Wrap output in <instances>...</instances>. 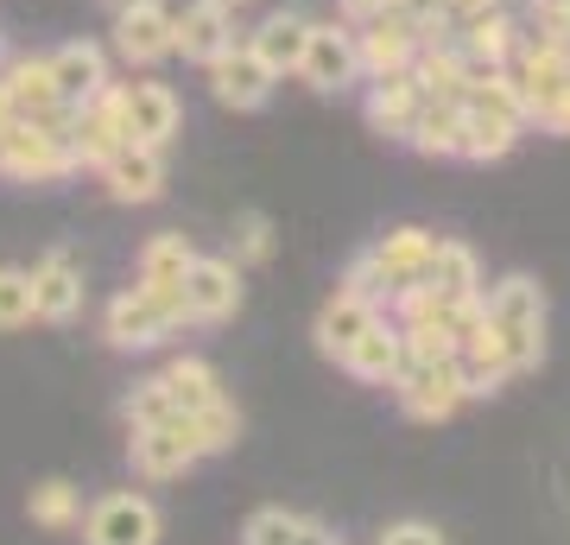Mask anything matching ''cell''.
I'll return each mask as SVG.
<instances>
[{
    "mask_svg": "<svg viewBox=\"0 0 570 545\" xmlns=\"http://www.w3.org/2000/svg\"><path fill=\"white\" fill-rule=\"evenodd\" d=\"M482 311H489V330L501 337V349H508L513 374L546 356V292H539V280H527V273L494 280L489 292H482Z\"/></svg>",
    "mask_w": 570,
    "mask_h": 545,
    "instance_id": "cell-1",
    "label": "cell"
},
{
    "mask_svg": "<svg viewBox=\"0 0 570 545\" xmlns=\"http://www.w3.org/2000/svg\"><path fill=\"white\" fill-rule=\"evenodd\" d=\"M184 323H190L184 318V285H171V292L134 285V292H121V299L108 304V343L115 349H159Z\"/></svg>",
    "mask_w": 570,
    "mask_h": 545,
    "instance_id": "cell-2",
    "label": "cell"
},
{
    "mask_svg": "<svg viewBox=\"0 0 570 545\" xmlns=\"http://www.w3.org/2000/svg\"><path fill=\"white\" fill-rule=\"evenodd\" d=\"M298 82L317 89V96H343L355 82H367L362 70V39L355 26L343 20H311V39H305V64H298Z\"/></svg>",
    "mask_w": 570,
    "mask_h": 545,
    "instance_id": "cell-3",
    "label": "cell"
},
{
    "mask_svg": "<svg viewBox=\"0 0 570 545\" xmlns=\"http://www.w3.org/2000/svg\"><path fill=\"white\" fill-rule=\"evenodd\" d=\"M77 172L70 159V140L51 134L39 121H13L0 134V178H20V184H63Z\"/></svg>",
    "mask_w": 570,
    "mask_h": 545,
    "instance_id": "cell-4",
    "label": "cell"
},
{
    "mask_svg": "<svg viewBox=\"0 0 570 545\" xmlns=\"http://www.w3.org/2000/svg\"><path fill=\"white\" fill-rule=\"evenodd\" d=\"M393 393L406 406V419H425V425H444L469 400L463 374H456V356H406V374L393 381Z\"/></svg>",
    "mask_w": 570,
    "mask_h": 545,
    "instance_id": "cell-5",
    "label": "cell"
},
{
    "mask_svg": "<svg viewBox=\"0 0 570 545\" xmlns=\"http://www.w3.org/2000/svg\"><path fill=\"white\" fill-rule=\"evenodd\" d=\"M242 45V26H235V7H223V0H190V7H178V20H171V58L184 64H216L223 51H235Z\"/></svg>",
    "mask_w": 570,
    "mask_h": 545,
    "instance_id": "cell-6",
    "label": "cell"
},
{
    "mask_svg": "<svg viewBox=\"0 0 570 545\" xmlns=\"http://www.w3.org/2000/svg\"><path fill=\"white\" fill-rule=\"evenodd\" d=\"M171 7L165 0H146V7H127V13H115V39H108V51L127 64V70H153V64L171 58Z\"/></svg>",
    "mask_w": 570,
    "mask_h": 545,
    "instance_id": "cell-7",
    "label": "cell"
},
{
    "mask_svg": "<svg viewBox=\"0 0 570 545\" xmlns=\"http://www.w3.org/2000/svg\"><path fill=\"white\" fill-rule=\"evenodd\" d=\"M242 311V266L223 254H197L184 273V318L190 323H223Z\"/></svg>",
    "mask_w": 570,
    "mask_h": 545,
    "instance_id": "cell-8",
    "label": "cell"
},
{
    "mask_svg": "<svg viewBox=\"0 0 570 545\" xmlns=\"http://www.w3.org/2000/svg\"><path fill=\"white\" fill-rule=\"evenodd\" d=\"M209 77V96L223 101V108H235V115H254V108H266V96H273V70H266L261 64V51H254V45H235V51H223V58L209 64L204 70Z\"/></svg>",
    "mask_w": 570,
    "mask_h": 545,
    "instance_id": "cell-9",
    "label": "cell"
},
{
    "mask_svg": "<svg viewBox=\"0 0 570 545\" xmlns=\"http://www.w3.org/2000/svg\"><path fill=\"white\" fill-rule=\"evenodd\" d=\"M178 127H184V101L171 82L159 77H134L127 82V140H140V146H171L178 140Z\"/></svg>",
    "mask_w": 570,
    "mask_h": 545,
    "instance_id": "cell-10",
    "label": "cell"
},
{
    "mask_svg": "<svg viewBox=\"0 0 570 545\" xmlns=\"http://www.w3.org/2000/svg\"><path fill=\"white\" fill-rule=\"evenodd\" d=\"M355 39H362V70L367 77H393V70H412L419 45H425V26L412 20V13H400V7H387L381 20L355 26Z\"/></svg>",
    "mask_w": 570,
    "mask_h": 545,
    "instance_id": "cell-11",
    "label": "cell"
},
{
    "mask_svg": "<svg viewBox=\"0 0 570 545\" xmlns=\"http://www.w3.org/2000/svg\"><path fill=\"white\" fill-rule=\"evenodd\" d=\"M89 545H159V507L146 495H102L82 520Z\"/></svg>",
    "mask_w": 570,
    "mask_h": 545,
    "instance_id": "cell-12",
    "label": "cell"
},
{
    "mask_svg": "<svg viewBox=\"0 0 570 545\" xmlns=\"http://www.w3.org/2000/svg\"><path fill=\"white\" fill-rule=\"evenodd\" d=\"M204 450H197V431H190V412L165 425H134V469L165 483V476H184V469L197 464Z\"/></svg>",
    "mask_w": 570,
    "mask_h": 545,
    "instance_id": "cell-13",
    "label": "cell"
},
{
    "mask_svg": "<svg viewBox=\"0 0 570 545\" xmlns=\"http://www.w3.org/2000/svg\"><path fill=\"white\" fill-rule=\"evenodd\" d=\"M45 64H51V82H58L63 108H82L89 96H102L108 82H115L108 45H96V39H63L58 51H45Z\"/></svg>",
    "mask_w": 570,
    "mask_h": 545,
    "instance_id": "cell-14",
    "label": "cell"
},
{
    "mask_svg": "<svg viewBox=\"0 0 570 545\" xmlns=\"http://www.w3.org/2000/svg\"><path fill=\"white\" fill-rule=\"evenodd\" d=\"M456 45H463L469 70L482 77V70H508L513 51L527 45V26L513 20L508 7H489V13H469V20H456Z\"/></svg>",
    "mask_w": 570,
    "mask_h": 545,
    "instance_id": "cell-15",
    "label": "cell"
},
{
    "mask_svg": "<svg viewBox=\"0 0 570 545\" xmlns=\"http://www.w3.org/2000/svg\"><path fill=\"white\" fill-rule=\"evenodd\" d=\"M431 254H438V235L431 228H393V235H381V242L367 247V261L381 266V280H387L393 299H406V292L425 285Z\"/></svg>",
    "mask_w": 570,
    "mask_h": 545,
    "instance_id": "cell-16",
    "label": "cell"
},
{
    "mask_svg": "<svg viewBox=\"0 0 570 545\" xmlns=\"http://www.w3.org/2000/svg\"><path fill=\"white\" fill-rule=\"evenodd\" d=\"M419 108H425V89L412 70H393V77H367V96H362V115L374 134H387V140H406L412 121H419Z\"/></svg>",
    "mask_w": 570,
    "mask_h": 545,
    "instance_id": "cell-17",
    "label": "cell"
},
{
    "mask_svg": "<svg viewBox=\"0 0 570 545\" xmlns=\"http://www.w3.org/2000/svg\"><path fill=\"white\" fill-rule=\"evenodd\" d=\"M96 178H102V191L115 203H159L165 197V153H159V146L127 140L121 153L96 172Z\"/></svg>",
    "mask_w": 570,
    "mask_h": 545,
    "instance_id": "cell-18",
    "label": "cell"
},
{
    "mask_svg": "<svg viewBox=\"0 0 570 545\" xmlns=\"http://www.w3.org/2000/svg\"><path fill=\"white\" fill-rule=\"evenodd\" d=\"M343 368L355 374V381H367V387H393L400 374H406V330H400L393 318L367 323L362 337L348 343Z\"/></svg>",
    "mask_w": 570,
    "mask_h": 545,
    "instance_id": "cell-19",
    "label": "cell"
},
{
    "mask_svg": "<svg viewBox=\"0 0 570 545\" xmlns=\"http://www.w3.org/2000/svg\"><path fill=\"white\" fill-rule=\"evenodd\" d=\"M305 39H311V20L305 13H266L254 32H247V45L261 51V64L273 70V77H298V64H305Z\"/></svg>",
    "mask_w": 570,
    "mask_h": 545,
    "instance_id": "cell-20",
    "label": "cell"
},
{
    "mask_svg": "<svg viewBox=\"0 0 570 545\" xmlns=\"http://www.w3.org/2000/svg\"><path fill=\"white\" fill-rule=\"evenodd\" d=\"M32 304H39L45 323H70L82 311V273H77V261H70L63 247L32 266Z\"/></svg>",
    "mask_w": 570,
    "mask_h": 545,
    "instance_id": "cell-21",
    "label": "cell"
},
{
    "mask_svg": "<svg viewBox=\"0 0 570 545\" xmlns=\"http://www.w3.org/2000/svg\"><path fill=\"white\" fill-rule=\"evenodd\" d=\"M381 318H387L381 304H367L362 292H348V285H336V299H330L324 311H317V349L343 362V356H348V343L362 337L367 323H381Z\"/></svg>",
    "mask_w": 570,
    "mask_h": 545,
    "instance_id": "cell-22",
    "label": "cell"
},
{
    "mask_svg": "<svg viewBox=\"0 0 570 545\" xmlns=\"http://www.w3.org/2000/svg\"><path fill=\"white\" fill-rule=\"evenodd\" d=\"M412 77H419V89H425V96L463 101V89L475 82V70H469V58H463V45H456V32H450V39L419 45V58H412Z\"/></svg>",
    "mask_w": 570,
    "mask_h": 545,
    "instance_id": "cell-23",
    "label": "cell"
},
{
    "mask_svg": "<svg viewBox=\"0 0 570 545\" xmlns=\"http://www.w3.org/2000/svg\"><path fill=\"white\" fill-rule=\"evenodd\" d=\"M406 146L412 153H425V159H463V101L425 96V108H419Z\"/></svg>",
    "mask_w": 570,
    "mask_h": 545,
    "instance_id": "cell-24",
    "label": "cell"
},
{
    "mask_svg": "<svg viewBox=\"0 0 570 545\" xmlns=\"http://www.w3.org/2000/svg\"><path fill=\"white\" fill-rule=\"evenodd\" d=\"M425 292H438V299H482V261H475V247L438 235V254L425 266Z\"/></svg>",
    "mask_w": 570,
    "mask_h": 545,
    "instance_id": "cell-25",
    "label": "cell"
},
{
    "mask_svg": "<svg viewBox=\"0 0 570 545\" xmlns=\"http://www.w3.org/2000/svg\"><path fill=\"white\" fill-rule=\"evenodd\" d=\"M527 121H513V115H494V108H463V159L469 165H489V159H508L513 146H520Z\"/></svg>",
    "mask_w": 570,
    "mask_h": 545,
    "instance_id": "cell-26",
    "label": "cell"
},
{
    "mask_svg": "<svg viewBox=\"0 0 570 545\" xmlns=\"http://www.w3.org/2000/svg\"><path fill=\"white\" fill-rule=\"evenodd\" d=\"M190 261H197V247L184 242L178 228H165V235H153V242L140 247V285L146 292H171V285H184Z\"/></svg>",
    "mask_w": 570,
    "mask_h": 545,
    "instance_id": "cell-27",
    "label": "cell"
},
{
    "mask_svg": "<svg viewBox=\"0 0 570 545\" xmlns=\"http://www.w3.org/2000/svg\"><path fill=\"white\" fill-rule=\"evenodd\" d=\"M159 381H165V393H171V406H178V412H204V406L228 400L223 381H216V368H209L204 356H178Z\"/></svg>",
    "mask_w": 570,
    "mask_h": 545,
    "instance_id": "cell-28",
    "label": "cell"
},
{
    "mask_svg": "<svg viewBox=\"0 0 570 545\" xmlns=\"http://www.w3.org/2000/svg\"><path fill=\"white\" fill-rule=\"evenodd\" d=\"M190 431H197V450L216 457V450H228L235 438H242V412H235L228 400H216V406H204V412H190Z\"/></svg>",
    "mask_w": 570,
    "mask_h": 545,
    "instance_id": "cell-29",
    "label": "cell"
},
{
    "mask_svg": "<svg viewBox=\"0 0 570 545\" xmlns=\"http://www.w3.org/2000/svg\"><path fill=\"white\" fill-rule=\"evenodd\" d=\"M32 318H39V304H32V273H26V266H0V330H26Z\"/></svg>",
    "mask_w": 570,
    "mask_h": 545,
    "instance_id": "cell-30",
    "label": "cell"
},
{
    "mask_svg": "<svg viewBox=\"0 0 570 545\" xmlns=\"http://www.w3.org/2000/svg\"><path fill=\"white\" fill-rule=\"evenodd\" d=\"M305 533H311L305 514H285V507H261V514L247 520L242 539H247V545H305Z\"/></svg>",
    "mask_w": 570,
    "mask_h": 545,
    "instance_id": "cell-31",
    "label": "cell"
},
{
    "mask_svg": "<svg viewBox=\"0 0 570 545\" xmlns=\"http://www.w3.org/2000/svg\"><path fill=\"white\" fill-rule=\"evenodd\" d=\"M121 412H127V425H165V419H178V406H171V393H165V381H159V374L134 387Z\"/></svg>",
    "mask_w": 570,
    "mask_h": 545,
    "instance_id": "cell-32",
    "label": "cell"
},
{
    "mask_svg": "<svg viewBox=\"0 0 570 545\" xmlns=\"http://www.w3.org/2000/svg\"><path fill=\"white\" fill-rule=\"evenodd\" d=\"M32 520L39 526H70L77 520V488L70 483H39L32 488Z\"/></svg>",
    "mask_w": 570,
    "mask_h": 545,
    "instance_id": "cell-33",
    "label": "cell"
},
{
    "mask_svg": "<svg viewBox=\"0 0 570 545\" xmlns=\"http://www.w3.org/2000/svg\"><path fill=\"white\" fill-rule=\"evenodd\" d=\"M273 254V223H266L261 210H247L242 223H235V266L242 261H266Z\"/></svg>",
    "mask_w": 570,
    "mask_h": 545,
    "instance_id": "cell-34",
    "label": "cell"
},
{
    "mask_svg": "<svg viewBox=\"0 0 570 545\" xmlns=\"http://www.w3.org/2000/svg\"><path fill=\"white\" fill-rule=\"evenodd\" d=\"M381 545H444V533H438V526H425V520H400V526H387V533H381Z\"/></svg>",
    "mask_w": 570,
    "mask_h": 545,
    "instance_id": "cell-35",
    "label": "cell"
},
{
    "mask_svg": "<svg viewBox=\"0 0 570 545\" xmlns=\"http://www.w3.org/2000/svg\"><path fill=\"white\" fill-rule=\"evenodd\" d=\"M393 0H336V20L343 26H367V20H381Z\"/></svg>",
    "mask_w": 570,
    "mask_h": 545,
    "instance_id": "cell-36",
    "label": "cell"
},
{
    "mask_svg": "<svg viewBox=\"0 0 570 545\" xmlns=\"http://www.w3.org/2000/svg\"><path fill=\"white\" fill-rule=\"evenodd\" d=\"M532 127H546V134H558V140H570V89H564L558 101H551V108H546V115H539Z\"/></svg>",
    "mask_w": 570,
    "mask_h": 545,
    "instance_id": "cell-37",
    "label": "cell"
},
{
    "mask_svg": "<svg viewBox=\"0 0 570 545\" xmlns=\"http://www.w3.org/2000/svg\"><path fill=\"white\" fill-rule=\"evenodd\" d=\"M489 7H508V0H450V20H469V13H489Z\"/></svg>",
    "mask_w": 570,
    "mask_h": 545,
    "instance_id": "cell-38",
    "label": "cell"
},
{
    "mask_svg": "<svg viewBox=\"0 0 570 545\" xmlns=\"http://www.w3.org/2000/svg\"><path fill=\"white\" fill-rule=\"evenodd\" d=\"M108 7H115V13H127V7H146V0H108Z\"/></svg>",
    "mask_w": 570,
    "mask_h": 545,
    "instance_id": "cell-39",
    "label": "cell"
},
{
    "mask_svg": "<svg viewBox=\"0 0 570 545\" xmlns=\"http://www.w3.org/2000/svg\"><path fill=\"white\" fill-rule=\"evenodd\" d=\"M0 64H7V26H0Z\"/></svg>",
    "mask_w": 570,
    "mask_h": 545,
    "instance_id": "cell-40",
    "label": "cell"
},
{
    "mask_svg": "<svg viewBox=\"0 0 570 545\" xmlns=\"http://www.w3.org/2000/svg\"><path fill=\"white\" fill-rule=\"evenodd\" d=\"M223 7H247V0H223Z\"/></svg>",
    "mask_w": 570,
    "mask_h": 545,
    "instance_id": "cell-41",
    "label": "cell"
}]
</instances>
